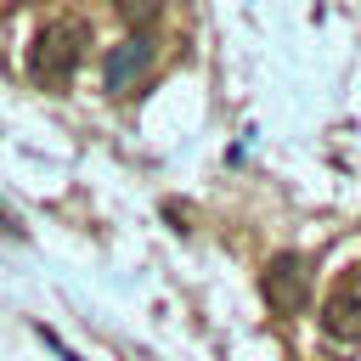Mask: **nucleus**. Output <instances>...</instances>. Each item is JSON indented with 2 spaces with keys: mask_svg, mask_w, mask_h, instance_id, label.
I'll return each instance as SVG.
<instances>
[{
  "mask_svg": "<svg viewBox=\"0 0 361 361\" xmlns=\"http://www.w3.org/2000/svg\"><path fill=\"white\" fill-rule=\"evenodd\" d=\"M259 293L276 316H299L310 305V265L305 254H271L265 259V276H259Z\"/></svg>",
  "mask_w": 361,
  "mask_h": 361,
  "instance_id": "nucleus-2",
  "label": "nucleus"
},
{
  "mask_svg": "<svg viewBox=\"0 0 361 361\" xmlns=\"http://www.w3.org/2000/svg\"><path fill=\"white\" fill-rule=\"evenodd\" d=\"M85 45H90V23H79V17L45 23L34 34V45H28V79L39 90H68L79 62H85Z\"/></svg>",
  "mask_w": 361,
  "mask_h": 361,
  "instance_id": "nucleus-1",
  "label": "nucleus"
},
{
  "mask_svg": "<svg viewBox=\"0 0 361 361\" xmlns=\"http://www.w3.org/2000/svg\"><path fill=\"white\" fill-rule=\"evenodd\" d=\"M322 333H327V338H344V344H355V338H361V293L338 288V293L322 305Z\"/></svg>",
  "mask_w": 361,
  "mask_h": 361,
  "instance_id": "nucleus-4",
  "label": "nucleus"
},
{
  "mask_svg": "<svg viewBox=\"0 0 361 361\" xmlns=\"http://www.w3.org/2000/svg\"><path fill=\"white\" fill-rule=\"evenodd\" d=\"M152 56H158V45H152L147 34H130V39H118V45L107 51V62H102V79H107V90H113V96L135 90V79H147Z\"/></svg>",
  "mask_w": 361,
  "mask_h": 361,
  "instance_id": "nucleus-3",
  "label": "nucleus"
},
{
  "mask_svg": "<svg viewBox=\"0 0 361 361\" xmlns=\"http://www.w3.org/2000/svg\"><path fill=\"white\" fill-rule=\"evenodd\" d=\"M158 6H164V0H113V11H118L135 34H147V23L158 17Z\"/></svg>",
  "mask_w": 361,
  "mask_h": 361,
  "instance_id": "nucleus-5",
  "label": "nucleus"
}]
</instances>
